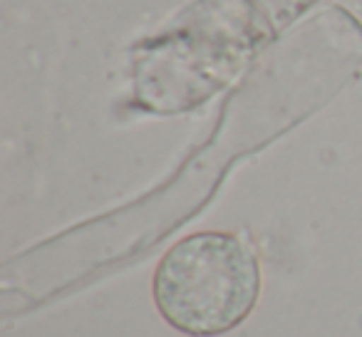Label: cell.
I'll return each mask as SVG.
<instances>
[{
    "instance_id": "6da1fadb",
    "label": "cell",
    "mask_w": 362,
    "mask_h": 337,
    "mask_svg": "<svg viewBox=\"0 0 362 337\" xmlns=\"http://www.w3.org/2000/svg\"><path fill=\"white\" fill-rule=\"evenodd\" d=\"M161 317L194 337L241 325L261 292V266L233 233L204 231L169 248L154 273Z\"/></svg>"
}]
</instances>
